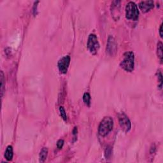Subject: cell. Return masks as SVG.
<instances>
[{
    "label": "cell",
    "instance_id": "14",
    "mask_svg": "<svg viewBox=\"0 0 163 163\" xmlns=\"http://www.w3.org/2000/svg\"><path fill=\"white\" fill-rule=\"evenodd\" d=\"M83 100L85 104L87 106H90L91 104V95L89 93L86 92L83 96Z\"/></svg>",
    "mask_w": 163,
    "mask_h": 163
},
{
    "label": "cell",
    "instance_id": "8",
    "mask_svg": "<svg viewBox=\"0 0 163 163\" xmlns=\"http://www.w3.org/2000/svg\"><path fill=\"white\" fill-rule=\"evenodd\" d=\"M121 1H113L111 5V13L113 19L118 20L121 16Z\"/></svg>",
    "mask_w": 163,
    "mask_h": 163
},
{
    "label": "cell",
    "instance_id": "7",
    "mask_svg": "<svg viewBox=\"0 0 163 163\" xmlns=\"http://www.w3.org/2000/svg\"><path fill=\"white\" fill-rule=\"evenodd\" d=\"M117 44L114 38L110 36L108 39L106 45V52L110 56H113L117 54Z\"/></svg>",
    "mask_w": 163,
    "mask_h": 163
},
{
    "label": "cell",
    "instance_id": "15",
    "mask_svg": "<svg viewBox=\"0 0 163 163\" xmlns=\"http://www.w3.org/2000/svg\"><path fill=\"white\" fill-rule=\"evenodd\" d=\"M59 112H60V114L61 117L65 121H67V115H66V113L65 112V108L63 106H60L59 108Z\"/></svg>",
    "mask_w": 163,
    "mask_h": 163
},
{
    "label": "cell",
    "instance_id": "17",
    "mask_svg": "<svg viewBox=\"0 0 163 163\" xmlns=\"http://www.w3.org/2000/svg\"><path fill=\"white\" fill-rule=\"evenodd\" d=\"M63 145H64L63 139H59V140H58V141L57 143V147L58 148H59V149H61V148H63Z\"/></svg>",
    "mask_w": 163,
    "mask_h": 163
},
{
    "label": "cell",
    "instance_id": "20",
    "mask_svg": "<svg viewBox=\"0 0 163 163\" xmlns=\"http://www.w3.org/2000/svg\"><path fill=\"white\" fill-rule=\"evenodd\" d=\"M155 150H156V147L155 146H154V147H151L150 149V154H153L155 152Z\"/></svg>",
    "mask_w": 163,
    "mask_h": 163
},
{
    "label": "cell",
    "instance_id": "12",
    "mask_svg": "<svg viewBox=\"0 0 163 163\" xmlns=\"http://www.w3.org/2000/svg\"><path fill=\"white\" fill-rule=\"evenodd\" d=\"M0 80H1V97H3L5 91V78L3 71H1L0 73Z\"/></svg>",
    "mask_w": 163,
    "mask_h": 163
},
{
    "label": "cell",
    "instance_id": "16",
    "mask_svg": "<svg viewBox=\"0 0 163 163\" xmlns=\"http://www.w3.org/2000/svg\"><path fill=\"white\" fill-rule=\"evenodd\" d=\"M158 82H159V85L158 86L159 88L161 89L162 88V74L160 71L158 72Z\"/></svg>",
    "mask_w": 163,
    "mask_h": 163
},
{
    "label": "cell",
    "instance_id": "5",
    "mask_svg": "<svg viewBox=\"0 0 163 163\" xmlns=\"http://www.w3.org/2000/svg\"><path fill=\"white\" fill-rule=\"evenodd\" d=\"M119 122L122 129L124 132H129L131 128V123L127 116L124 113L119 114Z\"/></svg>",
    "mask_w": 163,
    "mask_h": 163
},
{
    "label": "cell",
    "instance_id": "10",
    "mask_svg": "<svg viewBox=\"0 0 163 163\" xmlns=\"http://www.w3.org/2000/svg\"><path fill=\"white\" fill-rule=\"evenodd\" d=\"M13 148L11 145H9V146L7 147V149H6L5 153V158L8 161H10L13 159Z\"/></svg>",
    "mask_w": 163,
    "mask_h": 163
},
{
    "label": "cell",
    "instance_id": "2",
    "mask_svg": "<svg viewBox=\"0 0 163 163\" xmlns=\"http://www.w3.org/2000/svg\"><path fill=\"white\" fill-rule=\"evenodd\" d=\"M113 127V121L111 117H104L101 121L98 127L99 135L106 136L111 131Z\"/></svg>",
    "mask_w": 163,
    "mask_h": 163
},
{
    "label": "cell",
    "instance_id": "13",
    "mask_svg": "<svg viewBox=\"0 0 163 163\" xmlns=\"http://www.w3.org/2000/svg\"><path fill=\"white\" fill-rule=\"evenodd\" d=\"M157 54L160 61L162 62V57H163V52H162V43L161 42H159L158 43V46H157Z\"/></svg>",
    "mask_w": 163,
    "mask_h": 163
},
{
    "label": "cell",
    "instance_id": "11",
    "mask_svg": "<svg viewBox=\"0 0 163 163\" xmlns=\"http://www.w3.org/2000/svg\"><path fill=\"white\" fill-rule=\"evenodd\" d=\"M47 156H48V149L45 147L43 148L40 152V155H39L40 161L42 162H45L46 158H47Z\"/></svg>",
    "mask_w": 163,
    "mask_h": 163
},
{
    "label": "cell",
    "instance_id": "9",
    "mask_svg": "<svg viewBox=\"0 0 163 163\" xmlns=\"http://www.w3.org/2000/svg\"><path fill=\"white\" fill-rule=\"evenodd\" d=\"M138 6L143 13H147L154 8V3L153 1H143L139 3Z\"/></svg>",
    "mask_w": 163,
    "mask_h": 163
},
{
    "label": "cell",
    "instance_id": "6",
    "mask_svg": "<svg viewBox=\"0 0 163 163\" xmlns=\"http://www.w3.org/2000/svg\"><path fill=\"white\" fill-rule=\"evenodd\" d=\"M69 63H70V57L69 56H64L58 61L57 66L61 73H66L69 68Z\"/></svg>",
    "mask_w": 163,
    "mask_h": 163
},
{
    "label": "cell",
    "instance_id": "4",
    "mask_svg": "<svg viewBox=\"0 0 163 163\" xmlns=\"http://www.w3.org/2000/svg\"><path fill=\"white\" fill-rule=\"evenodd\" d=\"M87 48L89 52L93 55H96L100 49V45L98 42V39L96 35L94 34H91L89 36L88 41H87Z\"/></svg>",
    "mask_w": 163,
    "mask_h": 163
},
{
    "label": "cell",
    "instance_id": "18",
    "mask_svg": "<svg viewBox=\"0 0 163 163\" xmlns=\"http://www.w3.org/2000/svg\"><path fill=\"white\" fill-rule=\"evenodd\" d=\"M159 34H160V36H161V38H162V24H161V26H160Z\"/></svg>",
    "mask_w": 163,
    "mask_h": 163
},
{
    "label": "cell",
    "instance_id": "19",
    "mask_svg": "<svg viewBox=\"0 0 163 163\" xmlns=\"http://www.w3.org/2000/svg\"><path fill=\"white\" fill-rule=\"evenodd\" d=\"M73 135H76L77 134V127H75L74 128V129L73 130Z\"/></svg>",
    "mask_w": 163,
    "mask_h": 163
},
{
    "label": "cell",
    "instance_id": "3",
    "mask_svg": "<svg viewBox=\"0 0 163 163\" xmlns=\"http://www.w3.org/2000/svg\"><path fill=\"white\" fill-rule=\"evenodd\" d=\"M126 17L128 20L136 21L138 19L139 10L135 3L129 1L126 7Z\"/></svg>",
    "mask_w": 163,
    "mask_h": 163
},
{
    "label": "cell",
    "instance_id": "1",
    "mask_svg": "<svg viewBox=\"0 0 163 163\" xmlns=\"http://www.w3.org/2000/svg\"><path fill=\"white\" fill-rule=\"evenodd\" d=\"M121 68L127 72H131L135 68V55L133 52H126L120 64Z\"/></svg>",
    "mask_w": 163,
    "mask_h": 163
}]
</instances>
